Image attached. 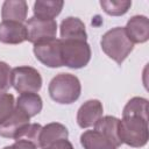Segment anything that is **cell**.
Wrapping results in <instances>:
<instances>
[{
    "label": "cell",
    "instance_id": "1",
    "mask_svg": "<svg viewBox=\"0 0 149 149\" xmlns=\"http://www.w3.org/2000/svg\"><path fill=\"white\" fill-rule=\"evenodd\" d=\"M118 134L121 143L133 148H141L149 140L148 116L127 114L119 121Z\"/></svg>",
    "mask_w": 149,
    "mask_h": 149
},
{
    "label": "cell",
    "instance_id": "2",
    "mask_svg": "<svg viewBox=\"0 0 149 149\" xmlns=\"http://www.w3.org/2000/svg\"><path fill=\"white\" fill-rule=\"evenodd\" d=\"M100 47L102 51L119 65L123 63L134 49V44L128 38L125 27H115L107 30L100 40Z\"/></svg>",
    "mask_w": 149,
    "mask_h": 149
},
{
    "label": "cell",
    "instance_id": "3",
    "mask_svg": "<svg viewBox=\"0 0 149 149\" xmlns=\"http://www.w3.org/2000/svg\"><path fill=\"white\" fill-rule=\"evenodd\" d=\"M50 98L62 105H70L78 100L81 92L79 79L71 73H58L49 83Z\"/></svg>",
    "mask_w": 149,
    "mask_h": 149
},
{
    "label": "cell",
    "instance_id": "4",
    "mask_svg": "<svg viewBox=\"0 0 149 149\" xmlns=\"http://www.w3.org/2000/svg\"><path fill=\"white\" fill-rule=\"evenodd\" d=\"M92 52L87 41L61 40V57L63 66L65 65L71 69H81L88 64Z\"/></svg>",
    "mask_w": 149,
    "mask_h": 149
},
{
    "label": "cell",
    "instance_id": "5",
    "mask_svg": "<svg viewBox=\"0 0 149 149\" xmlns=\"http://www.w3.org/2000/svg\"><path fill=\"white\" fill-rule=\"evenodd\" d=\"M10 84L19 93H37L42 87V77L40 72L28 65L12 69Z\"/></svg>",
    "mask_w": 149,
    "mask_h": 149
},
{
    "label": "cell",
    "instance_id": "6",
    "mask_svg": "<svg viewBox=\"0 0 149 149\" xmlns=\"http://www.w3.org/2000/svg\"><path fill=\"white\" fill-rule=\"evenodd\" d=\"M35 57L48 68L63 66L61 57V40L52 37L38 41L33 48Z\"/></svg>",
    "mask_w": 149,
    "mask_h": 149
},
{
    "label": "cell",
    "instance_id": "7",
    "mask_svg": "<svg viewBox=\"0 0 149 149\" xmlns=\"http://www.w3.org/2000/svg\"><path fill=\"white\" fill-rule=\"evenodd\" d=\"M27 28V41L35 44L38 41L45 38L56 37L57 33V23L55 20H43L38 17H30L26 24Z\"/></svg>",
    "mask_w": 149,
    "mask_h": 149
},
{
    "label": "cell",
    "instance_id": "8",
    "mask_svg": "<svg viewBox=\"0 0 149 149\" xmlns=\"http://www.w3.org/2000/svg\"><path fill=\"white\" fill-rule=\"evenodd\" d=\"M104 107L98 99H91L85 101L77 112V123L80 128H88L95 125V122L102 116Z\"/></svg>",
    "mask_w": 149,
    "mask_h": 149
},
{
    "label": "cell",
    "instance_id": "9",
    "mask_svg": "<svg viewBox=\"0 0 149 149\" xmlns=\"http://www.w3.org/2000/svg\"><path fill=\"white\" fill-rule=\"evenodd\" d=\"M29 115L15 105V108L10 116L0 125V136L6 139H15L20 130L29 125Z\"/></svg>",
    "mask_w": 149,
    "mask_h": 149
},
{
    "label": "cell",
    "instance_id": "10",
    "mask_svg": "<svg viewBox=\"0 0 149 149\" xmlns=\"http://www.w3.org/2000/svg\"><path fill=\"white\" fill-rule=\"evenodd\" d=\"M125 30L133 44L144 43L149 40V20L144 15H134L128 20Z\"/></svg>",
    "mask_w": 149,
    "mask_h": 149
},
{
    "label": "cell",
    "instance_id": "11",
    "mask_svg": "<svg viewBox=\"0 0 149 149\" xmlns=\"http://www.w3.org/2000/svg\"><path fill=\"white\" fill-rule=\"evenodd\" d=\"M27 28L23 23L2 21L0 23V42L5 44H20L27 41Z\"/></svg>",
    "mask_w": 149,
    "mask_h": 149
},
{
    "label": "cell",
    "instance_id": "12",
    "mask_svg": "<svg viewBox=\"0 0 149 149\" xmlns=\"http://www.w3.org/2000/svg\"><path fill=\"white\" fill-rule=\"evenodd\" d=\"M68 137H69V130L64 125L59 122H50L44 127H42L38 136V146L42 149L49 147L50 144L57 141L66 140Z\"/></svg>",
    "mask_w": 149,
    "mask_h": 149
},
{
    "label": "cell",
    "instance_id": "13",
    "mask_svg": "<svg viewBox=\"0 0 149 149\" xmlns=\"http://www.w3.org/2000/svg\"><path fill=\"white\" fill-rule=\"evenodd\" d=\"M28 14V3L24 0H6L2 3V21H14L23 23Z\"/></svg>",
    "mask_w": 149,
    "mask_h": 149
},
{
    "label": "cell",
    "instance_id": "14",
    "mask_svg": "<svg viewBox=\"0 0 149 149\" xmlns=\"http://www.w3.org/2000/svg\"><path fill=\"white\" fill-rule=\"evenodd\" d=\"M61 40H83L87 41L84 22L74 16H69L61 22Z\"/></svg>",
    "mask_w": 149,
    "mask_h": 149
},
{
    "label": "cell",
    "instance_id": "15",
    "mask_svg": "<svg viewBox=\"0 0 149 149\" xmlns=\"http://www.w3.org/2000/svg\"><path fill=\"white\" fill-rule=\"evenodd\" d=\"M119 119L112 115L101 116L94 125V129L101 133L105 137H107L116 148H119L122 143L119 139L118 128H119Z\"/></svg>",
    "mask_w": 149,
    "mask_h": 149
},
{
    "label": "cell",
    "instance_id": "16",
    "mask_svg": "<svg viewBox=\"0 0 149 149\" xmlns=\"http://www.w3.org/2000/svg\"><path fill=\"white\" fill-rule=\"evenodd\" d=\"M64 1L62 0H37L34 2V16L43 20H54L62 12Z\"/></svg>",
    "mask_w": 149,
    "mask_h": 149
},
{
    "label": "cell",
    "instance_id": "17",
    "mask_svg": "<svg viewBox=\"0 0 149 149\" xmlns=\"http://www.w3.org/2000/svg\"><path fill=\"white\" fill-rule=\"evenodd\" d=\"M80 144L84 149H116V147L95 129L86 130L80 135Z\"/></svg>",
    "mask_w": 149,
    "mask_h": 149
},
{
    "label": "cell",
    "instance_id": "18",
    "mask_svg": "<svg viewBox=\"0 0 149 149\" xmlns=\"http://www.w3.org/2000/svg\"><path fill=\"white\" fill-rule=\"evenodd\" d=\"M15 105L28 114L29 118H33L42 111L43 101L37 93H22L17 98Z\"/></svg>",
    "mask_w": 149,
    "mask_h": 149
},
{
    "label": "cell",
    "instance_id": "19",
    "mask_svg": "<svg viewBox=\"0 0 149 149\" xmlns=\"http://www.w3.org/2000/svg\"><path fill=\"white\" fill-rule=\"evenodd\" d=\"M100 6L104 12L112 16H121L128 12L132 6L129 0H101Z\"/></svg>",
    "mask_w": 149,
    "mask_h": 149
},
{
    "label": "cell",
    "instance_id": "20",
    "mask_svg": "<svg viewBox=\"0 0 149 149\" xmlns=\"http://www.w3.org/2000/svg\"><path fill=\"white\" fill-rule=\"evenodd\" d=\"M42 129V126L40 123H29L24 128H22L20 130V133L15 136V141L17 140H23V141H28L31 142L33 144H35L37 148H40L38 146V136H40V132Z\"/></svg>",
    "mask_w": 149,
    "mask_h": 149
},
{
    "label": "cell",
    "instance_id": "21",
    "mask_svg": "<svg viewBox=\"0 0 149 149\" xmlns=\"http://www.w3.org/2000/svg\"><path fill=\"white\" fill-rule=\"evenodd\" d=\"M15 108L14 95L10 93L0 94V125L5 122Z\"/></svg>",
    "mask_w": 149,
    "mask_h": 149
},
{
    "label": "cell",
    "instance_id": "22",
    "mask_svg": "<svg viewBox=\"0 0 149 149\" xmlns=\"http://www.w3.org/2000/svg\"><path fill=\"white\" fill-rule=\"evenodd\" d=\"M12 69L6 62L0 61V94L7 93V90L12 86L10 84Z\"/></svg>",
    "mask_w": 149,
    "mask_h": 149
},
{
    "label": "cell",
    "instance_id": "23",
    "mask_svg": "<svg viewBox=\"0 0 149 149\" xmlns=\"http://www.w3.org/2000/svg\"><path fill=\"white\" fill-rule=\"evenodd\" d=\"M2 149H37V147L35 144H33L31 142L28 141H23V140H17L15 141L13 144L10 146H6Z\"/></svg>",
    "mask_w": 149,
    "mask_h": 149
},
{
    "label": "cell",
    "instance_id": "24",
    "mask_svg": "<svg viewBox=\"0 0 149 149\" xmlns=\"http://www.w3.org/2000/svg\"><path fill=\"white\" fill-rule=\"evenodd\" d=\"M42 149H74L72 143L66 139V140H61V141H57L52 144H50L49 147H45V148H42Z\"/></svg>",
    "mask_w": 149,
    "mask_h": 149
}]
</instances>
